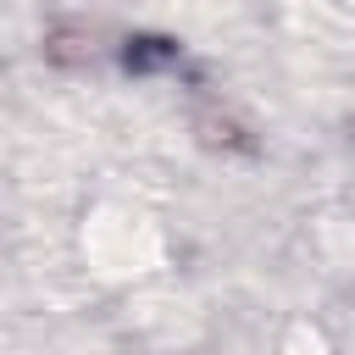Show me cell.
<instances>
[{
  "mask_svg": "<svg viewBox=\"0 0 355 355\" xmlns=\"http://www.w3.org/2000/svg\"><path fill=\"white\" fill-rule=\"evenodd\" d=\"M83 255L94 272L105 277H144L161 266V239L155 227H144L139 216H122V211H100L89 227H83Z\"/></svg>",
  "mask_w": 355,
  "mask_h": 355,
  "instance_id": "1",
  "label": "cell"
}]
</instances>
